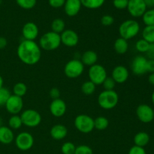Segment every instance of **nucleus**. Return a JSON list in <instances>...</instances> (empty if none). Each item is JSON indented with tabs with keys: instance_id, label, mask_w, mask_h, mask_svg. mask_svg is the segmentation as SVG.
Wrapping results in <instances>:
<instances>
[{
	"instance_id": "0eeeda50",
	"label": "nucleus",
	"mask_w": 154,
	"mask_h": 154,
	"mask_svg": "<svg viewBox=\"0 0 154 154\" xmlns=\"http://www.w3.org/2000/svg\"><path fill=\"white\" fill-rule=\"evenodd\" d=\"M23 125L29 128H35L42 122V116L37 111L27 109L23 111L20 115Z\"/></svg>"
},
{
	"instance_id": "2f4dec72",
	"label": "nucleus",
	"mask_w": 154,
	"mask_h": 154,
	"mask_svg": "<svg viewBox=\"0 0 154 154\" xmlns=\"http://www.w3.org/2000/svg\"><path fill=\"white\" fill-rule=\"evenodd\" d=\"M150 45V44H149L144 39H139L138 41H137L136 44H135V49L140 53H147Z\"/></svg>"
},
{
	"instance_id": "7ed1b4c3",
	"label": "nucleus",
	"mask_w": 154,
	"mask_h": 154,
	"mask_svg": "<svg viewBox=\"0 0 154 154\" xmlns=\"http://www.w3.org/2000/svg\"><path fill=\"white\" fill-rule=\"evenodd\" d=\"M97 101L102 109L111 110L118 104L119 96L114 90H104L99 93Z\"/></svg>"
},
{
	"instance_id": "f03ea898",
	"label": "nucleus",
	"mask_w": 154,
	"mask_h": 154,
	"mask_svg": "<svg viewBox=\"0 0 154 154\" xmlns=\"http://www.w3.org/2000/svg\"><path fill=\"white\" fill-rule=\"evenodd\" d=\"M61 45L60 35L53 31L48 32L41 36L38 45L41 49L51 51L58 49Z\"/></svg>"
},
{
	"instance_id": "f3484780",
	"label": "nucleus",
	"mask_w": 154,
	"mask_h": 154,
	"mask_svg": "<svg viewBox=\"0 0 154 154\" xmlns=\"http://www.w3.org/2000/svg\"><path fill=\"white\" fill-rule=\"evenodd\" d=\"M129 76V72L127 68L121 66V65L114 67L112 71V73H111V78L114 79L116 84H123L127 81Z\"/></svg>"
},
{
	"instance_id": "4468645a",
	"label": "nucleus",
	"mask_w": 154,
	"mask_h": 154,
	"mask_svg": "<svg viewBox=\"0 0 154 154\" xmlns=\"http://www.w3.org/2000/svg\"><path fill=\"white\" fill-rule=\"evenodd\" d=\"M147 60L143 56H137L132 62V71L136 75H143L147 73Z\"/></svg>"
},
{
	"instance_id": "f8f14e48",
	"label": "nucleus",
	"mask_w": 154,
	"mask_h": 154,
	"mask_svg": "<svg viewBox=\"0 0 154 154\" xmlns=\"http://www.w3.org/2000/svg\"><path fill=\"white\" fill-rule=\"evenodd\" d=\"M136 115L138 120L144 123H149L154 120V110L150 105L142 104L136 109Z\"/></svg>"
},
{
	"instance_id": "864d4df0",
	"label": "nucleus",
	"mask_w": 154,
	"mask_h": 154,
	"mask_svg": "<svg viewBox=\"0 0 154 154\" xmlns=\"http://www.w3.org/2000/svg\"><path fill=\"white\" fill-rule=\"evenodd\" d=\"M1 3H2V0H0V5H1Z\"/></svg>"
},
{
	"instance_id": "6e6552de",
	"label": "nucleus",
	"mask_w": 154,
	"mask_h": 154,
	"mask_svg": "<svg viewBox=\"0 0 154 154\" xmlns=\"http://www.w3.org/2000/svg\"><path fill=\"white\" fill-rule=\"evenodd\" d=\"M88 76L90 81H92L95 85H101L105 78H107V72L103 66L99 64H95L90 66L89 69Z\"/></svg>"
},
{
	"instance_id": "603ef678",
	"label": "nucleus",
	"mask_w": 154,
	"mask_h": 154,
	"mask_svg": "<svg viewBox=\"0 0 154 154\" xmlns=\"http://www.w3.org/2000/svg\"><path fill=\"white\" fill-rule=\"evenodd\" d=\"M153 6L154 7V0H153Z\"/></svg>"
},
{
	"instance_id": "c756f323",
	"label": "nucleus",
	"mask_w": 154,
	"mask_h": 154,
	"mask_svg": "<svg viewBox=\"0 0 154 154\" xmlns=\"http://www.w3.org/2000/svg\"><path fill=\"white\" fill-rule=\"evenodd\" d=\"M96 86L92 81H87L81 85V91L84 94L90 96L96 91Z\"/></svg>"
},
{
	"instance_id": "c03bdc74",
	"label": "nucleus",
	"mask_w": 154,
	"mask_h": 154,
	"mask_svg": "<svg viewBox=\"0 0 154 154\" xmlns=\"http://www.w3.org/2000/svg\"><path fill=\"white\" fill-rule=\"evenodd\" d=\"M147 72L150 74L154 72V60H147Z\"/></svg>"
},
{
	"instance_id": "a878e982",
	"label": "nucleus",
	"mask_w": 154,
	"mask_h": 154,
	"mask_svg": "<svg viewBox=\"0 0 154 154\" xmlns=\"http://www.w3.org/2000/svg\"><path fill=\"white\" fill-rule=\"evenodd\" d=\"M109 121L108 118L103 116H99L94 120V128L97 130H105L108 127Z\"/></svg>"
},
{
	"instance_id": "c85d7f7f",
	"label": "nucleus",
	"mask_w": 154,
	"mask_h": 154,
	"mask_svg": "<svg viewBox=\"0 0 154 154\" xmlns=\"http://www.w3.org/2000/svg\"><path fill=\"white\" fill-rule=\"evenodd\" d=\"M23 126L20 116L18 114L12 115L8 120V127L11 129H19Z\"/></svg>"
},
{
	"instance_id": "9b49d317",
	"label": "nucleus",
	"mask_w": 154,
	"mask_h": 154,
	"mask_svg": "<svg viewBox=\"0 0 154 154\" xmlns=\"http://www.w3.org/2000/svg\"><path fill=\"white\" fill-rule=\"evenodd\" d=\"M147 8L144 0H129L127 10L133 17H141L147 11Z\"/></svg>"
},
{
	"instance_id": "423d86ee",
	"label": "nucleus",
	"mask_w": 154,
	"mask_h": 154,
	"mask_svg": "<svg viewBox=\"0 0 154 154\" xmlns=\"http://www.w3.org/2000/svg\"><path fill=\"white\" fill-rule=\"evenodd\" d=\"M84 71V65L78 59H73L68 62L64 67V73L67 78L75 79L81 76Z\"/></svg>"
},
{
	"instance_id": "79ce46f5",
	"label": "nucleus",
	"mask_w": 154,
	"mask_h": 154,
	"mask_svg": "<svg viewBox=\"0 0 154 154\" xmlns=\"http://www.w3.org/2000/svg\"><path fill=\"white\" fill-rule=\"evenodd\" d=\"M50 96H51V98L53 99V100L60 99V90H59L58 88H57V87H54V88H52L51 90H50Z\"/></svg>"
},
{
	"instance_id": "473e14b6",
	"label": "nucleus",
	"mask_w": 154,
	"mask_h": 154,
	"mask_svg": "<svg viewBox=\"0 0 154 154\" xmlns=\"http://www.w3.org/2000/svg\"><path fill=\"white\" fill-rule=\"evenodd\" d=\"M36 2V0H16L17 4L26 10L33 8L35 6Z\"/></svg>"
},
{
	"instance_id": "e433bc0d",
	"label": "nucleus",
	"mask_w": 154,
	"mask_h": 154,
	"mask_svg": "<svg viewBox=\"0 0 154 154\" xmlns=\"http://www.w3.org/2000/svg\"><path fill=\"white\" fill-rule=\"evenodd\" d=\"M102 85L105 90H114L116 86V82L111 77H107L102 83Z\"/></svg>"
},
{
	"instance_id": "4be33fe9",
	"label": "nucleus",
	"mask_w": 154,
	"mask_h": 154,
	"mask_svg": "<svg viewBox=\"0 0 154 154\" xmlns=\"http://www.w3.org/2000/svg\"><path fill=\"white\" fill-rule=\"evenodd\" d=\"M114 51L117 54L123 55L127 52L128 49H129V43H128L127 40L120 37L116 39V41L114 42Z\"/></svg>"
},
{
	"instance_id": "58836bf2",
	"label": "nucleus",
	"mask_w": 154,
	"mask_h": 154,
	"mask_svg": "<svg viewBox=\"0 0 154 154\" xmlns=\"http://www.w3.org/2000/svg\"><path fill=\"white\" fill-rule=\"evenodd\" d=\"M114 22V19L111 15L109 14H105L102 16L101 18V23L105 26H110L112 25Z\"/></svg>"
},
{
	"instance_id": "39448f33",
	"label": "nucleus",
	"mask_w": 154,
	"mask_h": 154,
	"mask_svg": "<svg viewBox=\"0 0 154 154\" xmlns=\"http://www.w3.org/2000/svg\"><path fill=\"white\" fill-rule=\"evenodd\" d=\"M75 128L84 134L90 133L94 128V119L87 114H79L74 121Z\"/></svg>"
},
{
	"instance_id": "c9c22d12",
	"label": "nucleus",
	"mask_w": 154,
	"mask_h": 154,
	"mask_svg": "<svg viewBox=\"0 0 154 154\" xmlns=\"http://www.w3.org/2000/svg\"><path fill=\"white\" fill-rule=\"evenodd\" d=\"M75 154H93V151L90 147L83 144L76 147Z\"/></svg>"
},
{
	"instance_id": "2eb2a0df",
	"label": "nucleus",
	"mask_w": 154,
	"mask_h": 154,
	"mask_svg": "<svg viewBox=\"0 0 154 154\" xmlns=\"http://www.w3.org/2000/svg\"><path fill=\"white\" fill-rule=\"evenodd\" d=\"M38 27L33 22L26 23L22 28V35L25 40L35 41L38 36Z\"/></svg>"
},
{
	"instance_id": "09e8293b",
	"label": "nucleus",
	"mask_w": 154,
	"mask_h": 154,
	"mask_svg": "<svg viewBox=\"0 0 154 154\" xmlns=\"http://www.w3.org/2000/svg\"><path fill=\"white\" fill-rule=\"evenodd\" d=\"M3 84H4V81H3L2 77L0 75V89L3 87Z\"/></svg>"
},
{
	"instance_id": "bb28decb",
	"label": "nucleus",
	"mask_w": 154,
	"mask_h": 154,
	"mask_svg": "<svg viewBox=\"0 0 154 154\" xmlns=\"http://www.w3.org/2000/svg\"><path fill=\"white\" fill-rule=\"evenodd\" d=\"M105 0H81V5L89 9H97L102 7Z\"/></svg>"
},
{
	"instance_id": "3c124183",
	"label": "nucleus",
	"mask_w": 154,
	"mask_h": 154,
	"mask_svg": "<svg viewBox=\"0 0 154 154\" xmlns=\"http://www.w3.org/2000/svg\"><path fill=\"white\" fill-rule=\"evenodd\" d=\"M2 126V119L0 118V127H1Z\"/></svg>"
},
{
	"instance_id": "f257e3e1",
	"label": "nucleus",
	"mask_w": 154,
	"mask_h": 154,
	"mask_svg": "<svg viewBox=\"0 0 154 154\" xmlns=\"http://www.w3.org/2000/svg\"><path fill=\"white\" fill-rule=\"evenodd\" d=\"M17 54L19 60L24 64L33 66L40 61L42 49L35 41L23 39L18 45Z\"/></svg>"
},
{
	"instance_id": "9d476101",
	"label": "nucleus",
	"mask_w": 154,
	"mask_h": 154,
	"mask_svg": "<svg viewBox=\"0 0 154 154\" xmlns=\"http://www.w3.org/2000/svg\"><path fill=\"white\" fill-rule=\"evenodd\" d=\"M5 107L6 111L11 115H16L22 111L23 108V101L21 97L15 95H11L6 102Z\"/></svg>"
},
{
	"instance_id": "f704fd0d",
	"label": "nucleus",
	"mask_w": 154,
	"mask_h": 154,
	"mask_svg": "<svg viewBox=\"0 0 154 154\" xmlns=\"http://www.w3.org/2000/svg\"><path fill=\"white\" fill-rule=\"evenodd\" d=\"M11 95V94L10 91L5 87H2L0 89V107L5 106Z\"/></svg>"
},
{
	"instance_id": "aec40b11",
	"label": "nucleus",
	"mask_w": 154,
	"mask_h": 154,
	"mask_svg": "<svg viewBox=\"0 0 154 154\" xmlns=\"http://www.w3.org/2000/svg\"><path fill=\"white\" fill-rule=\"evenodd\" d=\"M14 134L8 126H2L0 127V143L3 144H9L14 140Z\"/></svg>"
},
{
	"instance_id": "1a4fd4ad",
	"label": "nucleus",
	"mask_w": 154,
	"mask_h": 154,
	"mask_svg": "<svg viewBox=\"0 0 154 154\" xmlns=\"http://www.w3.org/2000/svg\"><path fill=\"white\" fill-rule=\"evenodd\" d=\"M14 140L17 147L22 151L30 150L34 144V138L32 134L27 132L19 133L14 138Z\"/></svg>"
},
{
	"instance_id": "ea45409f",
	"label": "nucleus",
	"mask_w": 154,
	"mask_h": 154,
	"mask_svg": "<svg viewBox=\"0 0 154 154\" xmlns=\"http://www.w3.org/2000/svg\"><path fill=\"white\" fill-rule=\"evenodd\" d=\"M128 154H147L144 147H138V146L134 145L131 147L129 150Z\"/></svg>"
},
{
	"instance_id": "49530a36",
	"label": "nucleus",
	"mask_w": 154,
	"mask_h": 154,
	"mask_svg": "<svg viewBox=\"0 0 154 154\" xmlns=\"http://www.w3.org/2000/svg\"><path fill=\"white\" fill-rule=\"evenodd\" d=\"M148 81L152 86H154V72L151 73L148 77Z\"/></svg>"
},
{
	"instance_id": "5701e85b",
	"label": "nucleus",
	"mask_w": 154,
	"mask_h": 154,
	"mask_svg": "<svg viewBox=\"0 0 154 154\" xmlns=\"http://www.w3.org/2000/svg\"><path fill=\"white\" fill-rule=\"evenodd\" d=\"M150 141V135L145 132H139L134 137V143L135 146L144 147L148 144Z\"/></svg>"
},
{
	"instance_id": "b1692460",
	"label": "nucleus",
	"mask_w": 154,
	"mask_h": 154,
	"mask_svg": "<svg viewBox=\"0 0 154 154\" xmlns=\"http://www.w3.org/2000/svg\"><path fill=\"white\" fill-rule=\"evenodd\" d=\"M142 38L149 44L154 43V26H146L142 31Z\"/></svg>"
},
{
	"instance_id": "72a5a7b5",
	"label": "nucleus",
	"mask_w": 154,
	"mask_h": 154,
	"mask_svg": "<svg viewBox=\"0 0 154 154\" xmlns=\"http://www.w3.org/2000/svg\"><path fill=\"white\" fill-rule=\"evenodd\" d=\"M76 146L70 141L65 142L61 147V151L63 154H75Z\"/></svg>"
},
{
	"instance_id": "a19ab883",
	"label": "nucleus",
	"mask_w": 154,
	"mask_h": 154,
	"mask_svg": "<svg viewBox=\"0 0 154 154\" xmlns=\"http://www.w3.org/2000/svg\"><path fill=\"white\" fill-rule=\"evenodd\" d=\"M49 5L54 8H59L64 6L66 0H48Z\"/></svg>"
},
{
	"instance_id": "412c9836",
	"label": "nucleus",
	"mask_w": 154,
	"mask_h": 154,
	"mask_svg": "<svg viewBox=\"0 0 154 154\" xmlns=\"http://www.w3.org/2000/svg\"><path fill=\"white\" fill-rule=\"evenodd\" d=\"M81 61L84 66H92L96 64L98 61V55L95 51H87L81 56Z\"/></svg>"
},
{
	"instance_id": "20e7f679",
	"label": "nucleus",
	"mask_w": 154,
	"mask_h": 154,
	"mask_svg": "<svg viewBox=\"0 0 154 154\" xmlns=\"http://www.w3.org/2000/svg\"><path fill=\"white\" fill-rule=\"evenodd\" d=\"M140 24L135 20H126L119 26V34L120 37L126 40L135 38L140 32Z\"/></svg>"
},
{
	"instance_id": "37998d69",
	"label": "nucleus",
	"mask_w": 154,
	"mask_h": 154,
	"mask_svg": "<svg viewBox=\"0 0 154 154\" xmlns=\"http://www.w3.org/2000/svg\"><path fill=\"white\" fill-rule=\"evenodd\" d=\"M146 54H147V57H148L149 60H154V43L150 44L148 51Z\"/></svg>"
},
{
	"instance_id": "cd10ccee",
	"label": "nucleus",
	"mask_w": 154,
	"mask_h": 154,
	"mask_svg": "<svg viewBox=\"0 0 154 154\" xmlns=\"http://www.w3.org/2000/svg\"><path fill=\"white\" fill-rule=\"evenodd\" d=\"M14 95L23 98L27 93V87L24 83L18 82L13 87Z\"/></svg>"
},
{
	"instance_id": "a18cd8bd",
	"label": "nucleus",
	"mask_w": 154,
	"mask_h": 154,
	"mask_svg": "<svg viewBox=\"0 0 154 154\" xmlns=\"http://www.w3.org/2000/svg\"><path fill=\"white\" fill-rule=\"evenodd\" d=\"M8 45V42L7 39L4 37H2L0 36V50H2L4 48H6Z\"/></svg>"
},
{
	"instance_id": "ddd939ff",
	"label": "nucleus",
	"mask_w": 154,
	"mask_h": 154,
	"mask_svg": "<svg viewBox=\"0 0 154 154\" xmlns=\"http://www.w3.org/2000/svg\"><path fill=\"white\" fill-rule=\"evenodd\" d=\"M61 44L65 46L72 48L76 46L79 42V37L76 32L72 29H65L60 34Z\"/></svg>"
},
{
	"instance_id": "8fccbe9b",
	"label": "nucleus",
	"mask_w": 154,
	"mask_h": 154,
	"mask_svg": "<svg viewBox=\"0 0 154 154\" xmlns=\"http://www.w3.org/2000/svg\"><path fill=\"white\" fill-rule=\"evenodd\" d=\"M151 100H152V102H153V105H154V91L153 92V93H152Z\"/></svg>"
},
{
	"instance_id": "de8ad7c7",
	"label": "nucleus",
	"mask_w": 154,
	"mask_h": 154,
	"mask_svg": "<svg viewBox=\"0 0 154 154\" xmlns=\"http://www.w3.org/2000/svg\"><path fill=\"white\" fill-rule=\"evenodd\" d=\"M147 7H153V0H144Z\"/></svg>"
},
{
	"instance_id": "dca6fc26",
	"label": "nucleus",
	"mask_w": 154,
	"mask_h": 154,
	"mask_svg": "<svg viewBox=\"0 0 154 154\" xmlns=\"http://www.w3.org/2000/svg\"><path fill=\"white\" fill-rule=\"evenodd\" d=\"M49 108L50 112L54 117H61L66 114L67 106H66V102L60 98V99L53 100L50 105Z\"/></svg>"
},
{
	"instance_id": "7c9ffc66",
	"label": "nucleus",
	"mask_w": 154,
	"mask_h": 154,
	"mask_svg": "<svg viewBox=\"0 0 154 154\" xmlns=\"http://www.w3.org/2000/svg\"><path fill=\"white\" fill-rule=\"evenodd\" d=\"M142 20L146 26H154V8L146 11L142 16Z\"/></svg>"
},
{
	"instance_id": "a211bd4d",
	"label": "nucleus",
	"mask_w": 154,
	"mask_h": 154,
	"mask_svg": "<svg viewBox=\"0 0 154 154\" xmlns=\"http://www.w3.org/2000/svg\"><path fill=\"white\" fill-rule=\"evenodd\" d=\"M81 6V0H66L64 11L69 17H75L79 13Z\"/></svg>"
},
{
	"instance_id": "4c0bfd02",
	"label": "nucleus",
	"mask_w": 154,
	"mask_h": 154,
	"mask_svg": "<svg viewBox=\"0 0 154 154\" xmlns=\"http://www.w3.org/2000/svg\"><path fill=\"white\" fill-rule=\"evenodd\" d=\"M128 2H129V0H113L114 6L119 10L127 8Z\"/></svg>"
},
{
	"instance_id": "6ab92c4d",
	"label": "nucleus",
	"mask_w": 154,
	"mask_h": 154,
	"mask_svg": "<svg viewBox=\"0 0 154 154\" xmlns=\"http://www.w3.org/2000/svg\"><path fill=\"white\" fill-rule=\"evenodd\" d=\"M50 135L51 138H53V139L60 141V140L64 139L67 136L68 129L64 125L56 124L51 129Z\"/></svg>"
},
{
	"instance_id": "393cba45",
	"label": "nucleus",
	"mask_w": 154,
	"mask_h": 154,
	"mask_svg": "<svg viewBox=\"0 0 154 154\" xmlns=\"http://www.w3.org/2000/svg\"><path fill=\"white\" fill-rule=\"evenodd\" d=\"M65 27H66L65 21L60 18L54 19L53 22L51 23V29L53 32L57 33V34H61L65 30Z\"/></svg>"
}]
</instances>
